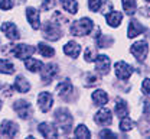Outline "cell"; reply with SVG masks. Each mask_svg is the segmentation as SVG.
<instances>
[{
  "instance_id": "8fae6325",
  "label": "cell",
  "mask_w": 150,
  "mask_h": 139,
  "mask_svg": "<svg viewBox=\"0 0 150 139\" xmlns=\"http://www.w3.org/2000/svg\"><path fill=\"white\" fill-rule=\"evenodd\" d=\"M110 64H111V61H110V58L107 55H97V58H95V67H97V71L100 74H103V76L107 74L110 71Z\"/></svg>"
},
{
  "instance_id": "1f68e13d",
  "label": "cell",
  "mask_w": 150,
  "mask_h": 139,
  "mask_svg": "<svg viewBox=\"0 0 150 139\" xmlns=\"http://www.w3.org/2000/svg\"><path fill=\"white\" fill-rule=\"evenodd\" d=\"M15 4V0H0V9L1 10H10Z\"/></svg>"
},
{
  "instance_id": "484cf974",
  "label": "cell",
  "mask_w": 150,
  "mask_h": 139,
  "mask_svg": "<svg viewBox=\"0 0 150 139\" xmlns=\"http://www.w3.org/2000/svg\"><path fill=\"white\" fill-rule=\"evenodd\" d=\"M0 73H3V74H13L15 73V65L10 61L0 60Z\"/></svg>"
},
{
  "instance_id": "3957f363",
  "label": "cell",
  "mask_w": 150,
  "mask_h": 139,
  "mask_svg": "<svg viewBox=\"0 0 150 139\" xmlns=\"http://www.w3.org/2000/svg\"><path fill=\"white\" fill-rule=\"evenodd\" d=\"M43 36L49 41H58L62 36V31L59 26V22L49 20L43 25Z\"/></svg>"
},
{
  "instance_id": "d6986e66",
  "label": "cell",
  "mask_w": 150,
  "mask_h": 139,
  "mask_svg": "<svg viewBox=\"0 0 150 139\" xmlns=\"http://www.w3.org/2000/svg\"><path fill=\"white\" fill-rule=\"evenodd\" d=\"M13 88H15L16 91H19V93H28V91L30 90V84H29V81L25 78V77L18 76L16 80H15Z\"/></svg>"
},
{
  "instance_id": "9a60e30c",
  "label": "cell",
  "mask_w": 150,
  "mask_h": 139,
  "mask_svg": "<svg viewBox=\"0 0 150 139\" xmlns=\"http://www.w3.org/2000/svg\"><path fill=\"white\" fill-rule=\"evenodd\" d=\"M39 132L45 136V138H56L58 136V129H56V126L54 125H51V123H40L39 125Z\"/></svg>"
},
{
  "instance_id": "8992f818",
  "label": "cell",
  "mask_w": 150,
  "mask_h": 139,
  "mask_svg": "<svg viewBox=\"0 0 150 139\" xmlns=\"http://www.w3.org/2000/svg\"><path fill=\"white\" fill-rule=\"evenodd\" d=\"M133 73H134L133 67L129 65L127 62H124V61H118V62H115V76H117L120 80H123V81L129 80Z\"/></svg>"
},
{
  "instance_id": "52a82bcc",
  "label": "cell",
  "mask_w": 150,
  "mask_h": 139,
  "mask_svg": "<svg viewBox=\"0 0 150 139\" xmlns=\"http://www.w3.org/2000/svg\"><path fill=\"white\" fill-rule=\"evenodd\" d=\"M18 132H19V126L13 120H3V122H1V128H0L1 136L13 138V136L18 135Z\"/></svg>"
},
{
  "instance_id": "30bf717a",
  "label": "cell",
  "mask_w": 150,
  "mask_h": 139,
  "mask_svg": "<svg viewBox=\"0 0 150 139\" xmlns=\"http://www.w3.org/2000/svg\"><path fill=\"white\" fill-rule=\"evenodd\" d=\"M94 120H95L97 125L108 126V125H111V122H112V115L108 109H101V110H98V112L95 113Z\"/></svg>"
},
{
  "instance_id": "7c38bea8",
  "label": "cell",
  "mask_w": 150,
  "mask_h": 139,
  "mask_svg": "<svg viewBox=\"0 0 150 139\" xmlns=\"http://www.w3.org/2000/svg\"><path fill=\"white\" fill-rule=\"evenodd\" d=\"M1 31L6 34V36H7L9 39H12V41H16L20 38V34H19L16 25L12 23V22H4V23L1 25Z\"/></svg>"
},
{
  "instance_id": "836d02e7",
  "label": "cell",
  "mask_w": 150,
  "mask_h": 139,
  "mask_svg": "<svg viewBox=\"0 0 150 139\" xmlns=\"http://www.w3.org/2000/svg\"><path fill=\"white\" fill-rule=\"evenodd\" d=\"M142 91L147 96V97H150V80L146 78L144 81H143V86H142Z\"/></svg>"
},
{
  "instance_id": "44dd1931",
  "label": "cell",
  "mask_w": 150,
  "mask_h": 139,
  "mask_svg": "<svg viewBox=\"0 0 150 139\" xmlns=\"http://www.w3.org/2000/svg\"><path fill=\"white\" fill-rule=\"evenodd\" d=\"M91 97H93V101L97 106H104L108 101V94L104 90H95Z\"/></svg>"
},
{
  "instance_id": "7a4b0ae2",
  "label": "cell",
  "mask_w": 150,
  "mask_h": 139,
  "mask_svg": "<svg viewBox=\"0 0 150 139\" xmlns=\"http://www.w3.org/2000/svg\"><path fill=\"white\" fill-rule=\"evenodd\" d=\"M94 28V23L91 19H88V18H82V19L76 20L72 23V26H71V34L75 35V36H84V35H87V34H90L91 31H93Z\"/></svg>"
},
{
  "instance_id": "83f0119b",
  "label": "cell",
  "mask_w": 150,
  "mask_h": 139,
  "mask_svg": "<svg viewBox=\"0 0 150 139\" xmlns=\"http://www.w3.org/2000/svg\"><path fill=\"white\" fill-rule=\"evenodd\" d=\"M123 3V9H124V12L127 13V15H134L136 13V0H123L121 1Z\"/></svg>"
},
{
  "instance_id": "d4e9b609",
  "label": "cell",
  "mask_w": 150,
  "mask_h": 139,
  "mask_svg": "<svg viewBox=\"0 0 150 139\" xmlns=\"http://www.w3.org/2000/svg\"><path fill=\"white\" fill-rule=\"evenodd\" d=\"M61 3H62V7H64L68 13L75 15V13L78 12V1H76V0H61Z\"/></svg>"
},
{
  "instance_id": "9c48e42d",
  "label": "cell",
  "mask_w": 150,
  "mask_h": 139,
  "mask_svg": "<svg viewBox=\"0 0 150 139\" xmlns=\"http://www.w3.org/2000/svg\"><path fill=\"white\" fill-rule=\"evenodd\" d=\"M52 103H54V99H52V94L48 93V91H42L39 96H38V104L40 107V110L43 113H48L52 107Z\"/></svg>"
},
{
  "instance_id": "f1b7e54d",
  "label": "cell",
  "mask_w": 150,
  "mask_h": 139,
  "mask_svg": "<svg viewBox=\"0 0 150 139\" xmlns=\"http://www.w3.org/2000/svg\"><path fill=\"white\" fill-rule=\"evenodd\" d=\"M134 128V122L129 118V116H124V118H121V122H120V129L123 130V132H129Z\"/></svg>"
},
{
  "instance_id": "ffe728a7",
  "label": "cell",
  "mask_w": 150,
  "mask_h": 139,
  "mask_svg": "<svg viewBox=\"0 0 150 139\" xmlns=\"http://www.w3.org/2000/svg\"><path fill=\"white\" fill-rule=\"evenodd\" d=\"M105 19H107V23H108L110 26H112V28H117V26L121 23L123 13L115 12V10H110L108 13H105Z\"/></svg>"
},
{
  "instance_id": "8d00e7d4",
  "label": "cell",
  "mask_w": 150,
  "mask_h": 139,
  "mask_svg": "<svg viewBox=\"0 0 150 139\" xmlns=\"http://www.w3.org/2000/svg\"><path fill=\"white\" fill-rule=\"evenodd\" d=\"M147 1H150V0H147Z\"/></svg>"
},
{
  "instance_id": "4dcf8cb0",
  "label": "cell",
  "mask_w": 150,
  "mask_h": 139,
  "mask_svg": "<svg viewBox=\"0 0 150 139\" xmlns=\"http://www.w3.org/2000/svg\"><path fill=\"white\" fill-rule=\"evenodd\" d=\"M101 3L103 0H88V7L93 12H98V9L101 7Z\"/></svg>"
},
{
  "instance_id": "e575fe53",
  "label": "cell",
  "mask_w": 150,
  "mask_h": 139,
  "mask_svg": "<svg viewBox=\"0 0 150 139\" xmlns=\"http://www.w3.org/2000/svg\"><path fill=\"white\" fill-rule=\"evenodd\" d=\"M54 4H55V0H42V7H43V10L52 9Z\"/></svg>"
},
{
  "instance_id": "5bb4252c",
  "label": "cell",
  "mask_w": 150,
  "mask_h": 139,
  "mask_svg": "<svg viewBox=\"0 0 150 139\" xmlns=\"http://www.w3.org/2000/svg\"><path fill=\"white\" fill-rule=\"evenodd\" d=\"M26 18H28V22L30 23V26H32L33 29H39V28H40L39 10L33 9V7H28V9H26Z\"/></svg>"
},
{
  "instance_id": "ba28073f",
  "label": "cell",
  "mask_w": 150,
  "mask_h": 139,
  "mask_svg": "<svg viewBox=\"0 0 150 139\" xmlns=\"http://www.w3.org/2000/svg\"><path fill=\"white\" fill-rule=\"evenodd\" d=\"M33 52H35V48L30 46V45H25V43H19V45H15L12 48V54L15 57L20 58V60H25V58L30 57Z\"/></svg>"
},
{
  "instance_id": "f546056e",
  "label": "cell",
  "mask_w": 150,
  "mask_h": 139,
  "mask_svg": "<svg viewBox=\"0 0 150 139\" xmlns=\"http://www.w3.org/2000/svg\"><path fill=\"white\" fill-rule=\"evenodd\" d=\"M95 58H97V54H95V51H94L93 48H87L85 49V61L87 62H93V61H95Z\"/></svg>"
},
{
  "instance_id": "603a6c76",
  "label": "cell",
  "mask_w": 150,
  "mask_h": 139,
  "mask_svg": "<svg viewBox=\"0 0 150 139\" xmlns=\"http://www.w3.org/2000/svg\"><path fill=\"white\" fill-rule=\"evenodd\" d=\"M114 112L118 118H124L129 115V109H127V104L126 101L121 99H117V103H115V107H114Z\"/></svg>"
},
{
  "instance_id": "7402d4cb",
  "label": "cell",
  "mask_w": 150,
  "mask_h": 139,
  "mask_svg": "<svg viewBox=\"0 0 150 139\" xmlns=\"http://www.w3.org/2000/svg\"><path fill=\"white\" fill-rule=\"evenodd\" d=\"M25 65H26V68H28L29 71H32V73H38V71H40V70L43 68L42 61L35 60V58H29V57L25 61Z\"/></svg>"
},
{
  "instance_id": "2e32d148",
  "label": "cell",
  "mask_w": 150,
  "mask_h": 139,
  "mask_svg": "<svg viewBox=\"0 0 150 139\" xmlns=\"http://www.w3.org/2000/svg\"><path fill=\"white\" fill-rule=\"evenodd\" d=\"M72 90H74V88H72V84H71L69 80H64L62 83H59V84L56 86V93H58V96H61L62 99H67V96L71 94Z\"/></svg>"
},
{
  "instance_id": "277c9868",
  "label": "cell",
  "mask_w": 150,
  "mask_h": 139,
  "mask_svg": "<svg viewBox=\"0 0 150 139\" xmlns=\"http://www.w3.org/2000/svg\"><path fill=\"white\" fill-rule=\"evenodd\" d=\"M130 51H131V54L134 55L136 60L143 62V61L146 60V57H147L149 45H147V42H144V41H139V42H134V43L131 45Z\"/></svg>"
},
{
  "instance_id": "4316f807",
  "label": "cell",
  "mask_w": 150,
  "mask_h": 139,
  "mask_svg": "<svg viewBox=\"0 0 150 139\" xmlns=\"http://www.w3.org/2000/svg\"><path fill=\"white\" fill-rule=\"evenodd\" d=\"M74 135L76 136V138H90L91 136V132L88 130V128L85 126V125H79V126H76V129H75Z\"/></svg>"
},
{
  "instance_id": "cb8c5ba5",
  "label": "cell",
  "mask_w": 150,
  "mask_h": 139,
  "mask_svg": "<svg viewBox=\"0 0 150 139\" xmlns=\"http://www.w3.org/2000/svg\"><path fill=\"white\" fill-rule=\"evenodd\" d=\"M38 51H39L40 55H43V57H46V58H51V57L55 55V49H54L52 46L43 43V42H40V43L38 45Z\"/></svg>"
},
{
  "instance_id": "d6a6232c",
  "label": "cell",
  "mask_w": 150,
  "mask_h": 139,
  "mask_svg": "<svg viewBox=\"0 0 150 139\" xmlns=\"http://www.w3.org/2000/svg\"><path fill=\"white\" fill-rule=\"evenodd\" d=\"M87 81H85V86H93V84H97L98 83V77L95 74H87Z\"/></svg>"
},
{
  "instance_id": "d590c367",
  "label": "cell",
  "mask_w": 150,
  "mask_h": 139,
  "mask_svg": "<svg viewBox=\"0 0 150 139\" xmlns=\"http://www.w3.org/2000/svg\"><path fill=\"white\" fill-rule=\"evenodd\" d=\"M100 136H101V138H117V135L112 133L111 130H108V129L101 130V132H100Z\"/></svg>"
},
{
  "instance_id": "ac0fdd59",
  "label": "cell",
  "mask_w": 150,
  "mask_h": 139,
  "mask_svg": "<svg viewBox=\"0 0 150 139\" xmlns=\"http://www.w3.org/2000/svg\"><path fill=\"white\" fill-rule=\"evenodd\" d=\"M64 52H65L68 57H71V58H76V57L79 55V52H81V46H79V43H76L74 41H69L68 43H65Z\"/></svg>"
},
{
  "instance_id": "5b68a950",
  "label": "cell",
  "mask_w": 150,
  "mask_h": 139,
  "mask_svg": "<svg viewBox=\"0 0 150 139\" xmlns=\"http://www.w3.org/2000/svg\"><path fill=\"white\" fill-rule=\"evenodd\" d=\"M13 110L18 113L19 118H22V119H29L32 116V106L26 100H18L13 104Z\"/></svg>"
},
{
  "instance_id": "6da1fadb",
  "label": "cell",
  "mask_w": 150,
  "mask_h": 139,
  "mask_svg": "<svg viewBox=\"0 0 150 139\" xmlns=\"http://www.w3.org/2000/svg\"><path fill=\"white\" fill-rule=\"evenodd\" d=\"M55 122L59 128V130L65 135L71 130V125H72V116L69 115V112L67 109H58L55 112Z\"/></svg>"
},
{
  "instance_id": "e0dca14e",
  "label": "cell",
  "mask_w": 150,
  "mask_h": 139,
  "mask_svg": "<svg viewBox=\"0 0 150 139\" xmlns=\"http://www.w3.org/2000/svg\"><path fill=\"white\" fill-rule=\"evenodd\" d=\"M143 32H144V26L140 22H137L136 19L131 20L130 25H129V29H127V36L129 38H136L137 35H140Z\"/></svg>"
},
{
  "instance_id": "4fadbf2b",
  "label": "cell",
  "mask_w": 150,
  "mask_h": 139,
  "mask_svg": "<svg viewBox=\"0 0 150 139\" xmlns=\"http://www.w3.org/2000/svg\"><path fill=\"white\" fill-rule=\"evenodd\" d=\"M40 71H42V80L45 83H51L54 80V77L58 74V65L56 64H48Z\"/></svg>"
}]
</instances>
